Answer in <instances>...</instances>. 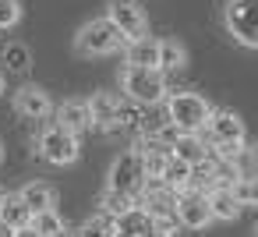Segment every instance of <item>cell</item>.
Wrapping results in <instances>:
<instances>
[{"mask_svg":"<svg viewBox=\"0 0 258 237\" xmlns=\"http://www.w3.org/2000/svg\"><path fill=\"white\" fill-rule=\"evenodd\" d=\"M11 237H43V233H39V230H36V226L29 223V226H18V230H15Z\"/></svg>","mask_w":258,"mask_h":237,"instance_id":"cell-26","label":"cell"},{"mask_svg":"<svg viewBox=\"0 0 258 237\" xmlns=\"http://www.w3.org/2000/svg\"><path fill=\"white\" fill-rule=\"evenodd\" d=\"M120 46H124V36L117 32V25L110 18H92L75 36V53L78 57H110Z\"/></svg>","mask_w":258,"mask_h":237,"instance_id":"cell-3","label":"cell"},{"mask_svg":"<svg viewBox=\"0 0 258 237\" xmlns=\"http://www.w3.org/2000/svg\"><path fill=\"white\" fill-rule=\"evenodd\" d=\"M89 113H92V128L117 131L120 128V99H117V92H92Z\"/></svg>","mask_w":258,"mask_h":237,"instance_id":"cell-11","label":"cell"},{"mask_svg":"<svg viewBox=\"0 0 258 237\" xmlns=\"http://www.w3.org/2000/svg\"><path fill=\"white\" fill-rule=\"evenodd\" d=\"M233 195L240 205H258V173H244L233 181Z\"/></svg>","mask_w":258,"mask_h":237,"instance_id":"cell-21","label":"cell"},{"mask_svg":"<svg viewBox=\"0 0 258 237\" xmlns=\"http://www.w3.org/2000/svg\"><path fill=\"white\" fill-rule=\"evenodd\" d=\"M15 110L25 117V121H43L53 113V103H50V92L39 89V85H22L15 92Z\"/></svg>","mask_w":258,"mask_h":237,"instance_id":"cell-10","label":"cell"},{"mask_svg":"<svg viewBox=\"0 0 258 237\" xmlns=\"http://www.w3.org/2000/svg\"><path fill=\"white\" fill-rule=\"evenodd\" d=\"M138 198H131V195H120V191H103V198H99V209H106V212H113V216H120L124 209H131Z\"/></svg>","mask_w":258,"mask_h":237,"instance_id":"cell-22","label":"cell"},{"mask_svg":"<svg viewBox=\"0 0 258 237\" xmlns=\"http://www.w3.org/2000/svg\"><path fill=\"white\" fill-rule=\"evenodd\" d=\"M145 184H149V177H145V156H142V149H138V145H135V149H124V152L113 159L110 173H106V188L138 198V195L145 191Z\"/></svg>","mask_w":258,"mask_h":237,"instance_id":"cell-4","label":"cell"},{"mask_svg":"<svg viewBox=\"0 0 258 237\" xmlns=\"http://www.w3.org/2000/svg\"><path fill=\"white\" fill-rule=\"evenodd\" d=\"M11 233H15V230H11V226H8L4 219H0V237H11Z\"/></svg>","mask_w":258,"mask_h":237,"instance_id":"cell-27","label":"cell"},{"mask_svg":"<svg viewBox=\"0 0 258 237\" xmlns=\"http://www.w3.org/2000/svg\"><path fill=\"white\" fill-rule=\"evenodd\" d=\"M173 216H177V226H184V230H205L209 223H216L209 212L205 191H198V188H184L173 195Z\"/></svg>","mask_w":258,"mask_h":237,"instance_id":"cell-8","label":"cell"},{"mask_svg":"<svg viewBox=\"0 0 258 237\" xmlns=\"http://www.w3.org/2000/svg\"><path fill=\"white\" fill-rule=\"evenodd\" d=\"M205 202H209V212H212V219H219V223H233V219H240V202H237V195H233V188L230 184H212L209 191H205Z\"/></svg>","mask_w":258,"mask_h":237,"instance_id":"cell-12","label":"cell"},{"mask_svg":"<svg viewBox=\"0 0 258 237\" xmlns=\"http://www.w3.org/2000/svg\"><path fill=\"white\" fill-rule=\"evenodd\" d=\"M0 198H4V191H0Z\"/></svg>","mask_w":258,"mask_h":237,"instance_id":"cell-31","label":"cell"},{"mask_svg":"<svg viewBox=\"0 0 258 237\" xmlns=\"http://www.w3.org/2000/svg\"><path fill=\"white\" fill-rule=\"evenodd\" d=\"M170 152L180 159V163H187V166H195V163H202L209 152H212V145L202 138V131H180L177 138H173V145H170Z\"/></svg>","mask_w":258,"mask_h":237,"instance_id":"cell-13","label":"cell"},{"mask_svg":"<svg viewBox=\"0 0 258 237\" xmlns=\"http://www.w3.org/2000/svg\"><path fill=\"white\" fill-rule=\"evenodd\" d=\"M244 159H247V170H251V173H258V142L244 149Z\"/></svg>","mask_w":258,"mask_h":237,"instance_id":"cell-25","label":"cell"},{"mask_svg":"<svg viewBox=\"0 0 258 237\" xmlns=\"http://www.w3.org/2000/svg\"><path fill=\"white\" fill-rule=\"evenodd\" d=\"M106 18L117 25L124 43H131L138 36H149V15L142 8V0H106Z\"/></svg>","mask_w":258,"mask_h":237,"instance_id":"cell-7","label":"cell"},{"mask_svg":"<svg viewBox=\"0 0 258 237\" xmlns=\"http://www.w3.org/2000/svg\"><path fill=\"white\" fill-rule=\"evenodd\" d=\"M0 92H4V75H0Z\"/></svg>","mask_w":258,"mask_h":237,"instance_id":"cell-28","label":"cell"},{"mask_svg":"<svg viewBox=\"0 0 258 237\" xmlns=\"http://www.w3.org/2000/svg\"><path fill=\"white\" fill-rule=\"evenodd\" d=\"M82 145H78V135L60 128V124H50L43 135H39V156L53 166H71L78 159Z\"/></svg>","mask_w":258,"mask_h":237,"instance_id":"cell-6","label":"cell"},{"mask_svg":"<svg viewBox=\"0 0 258 237\" xmlns=\"http://www.w3.org/2000/svg\"><path fill=\"white\" fill-rule=\"evenodd\" d=\"M205 142L209 145H230V142H247V128L233 110H212V117L205 121Z\"/></svg>","mask_w":258,"mask_h":237,"instance_id":"cell-9","label":"cell"},{"mask_svg":"<svg viewBox=\"0 0 258 237\" xmlns=\"http://www.w3.org/2000/svg\"><path fill=\"white\" fill-rule=\"evenodd\" d=\"M124 64H135V68H159V39L138 36V39L124 43Z\"/></svg>","mask_w":258,"mask_h":237,"instance_id":"cell-14","label":"cell"},{"mask_svg":"<svg viewBox=\"0 0 258 237\" xmlns=\"http://www.w3.org/2000/svg\"><path fill=\"white\" fill-rule=\"evenodd\" d=\"M22 22V4L18 0H0V29H15Z\"/></svg>","mask_w":258,"mask_h":237,"instance_id":"cell-23","label":"cell"},{"mask_svg":"<svg viewBox=\"0 0 258 237\" xmlns=\"http://www.w3.org/2000/svg\"><path fill=\"white\" fill-rule=\"evenodd\" d=\"M0 219H4L11 230H18V226L32 223V209L22 202V195H4L0 198Z\"/></svg>","mask_w":258,"mask_h":237,"instance_id":"cell-16","label":"cell"},{"mask_svg":"<svg viewBox=\"0 0 258 237\" xmlns=\"http://www.w3.org/2000/svg\"><path fill=\"white\" fill-rule=\"evenodd\" d=\"M120 89H124V96H127L131 103H138V106H156V103H163V96L170 92L159 68H135V64H124V71H120Z\"/></svg>","mask_w":258,"mask_h":237,"instance_id":"cell-2","label":"cell"},{"mask_svg":"<svg viewBox=\"0 0 258 237\" xmlns=\"http://www.w3.org/2000/svg\"><path fill=\"white\" fill-rule=\"evenodd\" d=\"M18 195H22V202H25L32 212H43V209H53V205H57V191H53L50 184H43V181L25 184Z\"/></svg>","mask_w":258,"mask_h":237,"instance_id":"cell-17","label":"cell"},{"mask_svg":"<svg viewBox=\"0 0 258 237\" xmlns=\"http://www.w3.org/2000/svg\"><path fill=\"white\" fill-rule=\"evenodd\" d=\"M0 159H4V145H0Z\"/></svg>","mask_w":258,"mask_h":237,"instance_id":"cell-29","label":"cell"},{"mask_svg":"<svg viewBox=\"0 0 258 237\" xmlns=\"http://www.w3.org/2000/svg\"><path fill=\"white\" fill-rule=\"evenodd\" d=\"M4 61H8L11 71H25V68H29V50L18 46V43H11V46L4 50Z\"/></svg>","mask_w":258,"mask_h":237,"instance_id":"cell-24","label":"cell"},{"mask_svg":"<svg viewBox=\"0 0 258 237\" xmlns=\"http://www.w3.org/2000/svg\"><path fill=\"white\" fill-rule=\"evenodd\" d=\"M32 226L43 233V237H57L64 230V219L57 216V209H43V212H32Z\"/></svg>","mask_w":258,"mask_h":237,"instance_id":"cell-20","label":"cell"},{"mask_svg":"<svg viewBox=\"0 0 258 237\" xmlns=\"http://www.w3.org/2000/svg\"><path fill=\"white\" fill-rule=\"evenodd\" d=\"M187 64V46L180 39H159V71H180Z\"/></svg>","mask_w":258,"mask_h":237,"instance_id":"cell-18","label":"cell"},{"mask_svg":"<svg viewBox=\"0 0 258 237\" xmlns=\"http://www.w3.org/2000/svg\"><path fill=\"white\" fill-rule=\"evenodd\" d=\"M223 25L233 36V43L258 50V0H226Z\"/></svg>","mask_w":258,"mask_h":237,"instance_id":"cell-5","label":"cell"},{"mask_svg":"<svg viewBox=\"0 0 258 237\" xmlns=\"http://www.w3.org/2000/svg\"><path fill=\"white\" fill-rule=\"evenodd\" d=\"M57 124L68 128V131H75V135H85V131L92 128L89 99H68V103H60V110H57Z\"/></svg>","mask_w":258,"mask_h":237,"instance_id":"cell-15","label":"cell"},{"mask_svg":"<svg viewBox=\"0 0 258 237\" xmlns=\"http://www.w3.org/2000/svg\"><path fill=\"white\" fill-rule=\"evenodd\" d=\"M159 184H166L170 191H184V188H191V166H187V163H180V159L170 152V159H166V170H163Z\"/></svg>","mask_w":258,"mask_h":237,"instance_id":"cell-19","label":"cell"},{"mask_svg":"<svg viewBox=\"0 0 258 237\" xmlns=\"http://www.w3.org/2000/svg\"><path fill=\"white\" fill-rule=\"evenodd\" d=\"M163 106H166V121L177 128V131H202L205 121L212 117V103L198 92H187V89H177V92H166L163 96Z\"/></svg>","mask_w":258,"mask_h":237,"instance_id":"cell-1","label":"cell"},{"mask_svg":"<svg viewBox=\"0 0 258 237\" xmlns=\"http://www.w3.org/2000/svg\"><path fill=\"white\" fill-rule=\"evenodd\" d=\"M254 237H258V223H254Z\"/></svg>","mask_w":258,"mask_h":237,"instance_id":"cell-30","label":"cell"}]
</instances>
